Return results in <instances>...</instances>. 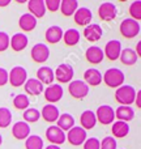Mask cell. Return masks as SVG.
Instances as JSON below:
<instances>
[{"instance_id":"1","label":"cell","mask_w":141,"mask_h":149,"mask_svg":"<svg viewBox=\"0 0 141 149\" xmlns=\"http://www.w3.org/2000/svg\"><path fill=\"white\" fill-rule=\"evenodd\" d=\"M136 98V90L131 85H122L115 92L116 102L120 103V106H129L135 102Z\"/></svg>"},{"instance_id":"2","label":"cell","mask_w":141,"mask_h":149,"mask_svg":"<svg viewBox=\"0 0 141 149\" xmlns=\"http://www.w3.org/2000/svg\"><path fill=\"white\" fill-rule=\"evenodd\" d=\"M124 79L126 77H124L123 71H120L119 68H110L102 76V80L105 81V84L110 88H115V89L124 85Z\"/></svg>"},{"instance_id":"3","label":"cell","mask_w":141,"mask_h":149,"mask_svg":"<svg viewBox=\"0 0 141 149\" xmlns=\"http://www.w3.org/2000/svg\"><path fill=\"white\" fill-rule=\"evenodd\" d=\"M119 29H120V34L127 39L135 38L140 34V24L132 18H124L120 22Z\"/></svg>"},{"instance_id":"4","label":"cell","mask_w":141,"mask_h":149,"mask_svg":"<svg viewBox=\"0 0 141 149\" xmlns=\"http://www.w3.org/2000/svg\"><path fill=\"white\" fill-rule=\"evenodd\" d=\"M94 114L97 122H99L101 124H105V126L114 123L115 120V110L108 105H101Z\"/></svg>"},{"instance_id":"5","label":"cell","mask_w":141,"mask_h":149,"mask_svg":"<svg viewBox=\"0 0 141 149\" xmlns=\"http://www.w3.org/2000/svg\"><path fill=\"white\" fill-rule=\"evenodd\" d=\"M26 80H28V73L24 67L17 65V67H13L10 72H8V81L15 88H18L22 84H25Z\"/></svg>"},{"instance_id":"6","label":"cell","mask_w":141,"mask_h":149,"mask_svg":"<svg viewBox=\"0 0 141 149\" xmlns=\"http://www.w3.org/2000/svg\"><path fill=\"white\" fill-rule=\"evenodd\" d=\"M68 92L76 100H82L89 93V86L85 84L82 80H73L68 85Z\"/></svg>"},{"instance_id":"7","label":"cell","mask_w":141,"mask_h":149,"mask_svg":"<svg viewBox=\"0 0 141 149\" xmlns=\"http://www.w3.org/2000/svg\"><path fill=\"white\" fill-rule=\"evenodd\" d=\"M54 77L60 84L71 82L72 79H73V67L71 64H67V63H63V64L58 65L56 71L54 73Z\"/></svg>"},{"instance_id":"8","label":"cell","mask_w":141,"mask_h":149,"mask_svg":"<svg viewBox=\"0 0 141 149\" xmlns=\"http://www.w3.org/2000/svg\"><path fill=\"white\" fill-rule=\"evenodd\" d=\"M86 136H88L86 131L78 126H74L73 128H71L69 131H68V134L65 135V137H67V140L69 141V144L74 145V147L84 144L85 140H86Z\"/></svg>"},{"instance_id":"9","label":"cell","mask_w":141,"mask_h":149,"mask_svg":"<svg viewBox=\"0 0 141 149\" xmlns=\"http://www.w3.org/2000/svg\"><path fill=\"white\" fill-rule=\"evenodd\" d=\"M46 139L51 143V145H58L59 147L67 140V137H65V132H63L59 127L51 126L46 130Z\"/></svg>"},{"instance_id":"10","label":"cell","mask_w":141,"mask_h":149,"mask_svg":"<svg viewBox=\"0 0 141 149\" xmlns=\"http://www.w3.org/2000/svg\"><path fill=\"white\" fill-rule=\"evenodd\" d=\"M63 93L64 90L60 84H51L44 89V100L50 103H56L62 100Z\"/></svg>"},{"instance_id":"11","label":"cell","mask_w":141,"mask_h":149,"mask_svg":"<svg viewBox=\"0 0 141 149\" xmlns=\"http://www.w3.org/2000/svg\"><path fill=\"white\" fill-rule=\"evenodd\" d=\"M116 15H118V9H116L115 4L110 1L102 3L98 8V16L103 21H113L116 17Z\"/></svg>"},{"instance_id":"12","label":"cell","mask_w":141,"mask_h":149,"mask_svg":"<svg viewBox=\"0 0 141 149\" xmlns=\"http://www.w3.org/2000/svg\"><path fill=\"white\" fill-rule=\"evenodd\" d=\"M122 52V43L118 39H111L106 43L105 51H103V55H106L108 60H118L119 56H120Z\"/></svg>"},{"instance_id":"13","label":"cell","mask_w":141,"mask_h":149,"mask_svg":"<svg viewBox=\"0 0 141 149\" xmlns=\"http://www.w3.org/2000/svg\"><path fill=\"white\" fill-rule=\"evenodd\" d=\"M31 59L35 63H44L50 56V50L44 43H37L30 51Z\"/></svg>"},{"instance_id":"14","label":"cell","mask_w":141,"mask_h":149,"mask_svg":"<svg viewBox=\"0 0 141 149\" xmlns=\"http://www.w3.org/2000/svg\"><path fill=\"white\" fill-rule=\"evenodd\" d=\"M92 10L86 7H81V8H77V10L74 12V22L77 24L78 26H88L90 25L92 22Z\"/></svg>"},{"instance_id":"15","label":"cell","mask_w":141,"mask_h":149,"mask_svg":"<svg viewBox=\"0 0 141 149\" xmlns=\"http://www.w3.org/2000/svg\"><path fill=\"white\" fill-rule=\"evenodd\" d=\"M12 135L17 140H26L30 136V126L25 122H16L12 127Z\"/></svg>"},{"instance_id":"16","label":"cell","mask_w":141,"mask_h":149,"mask_svg":"<svg viewBox=\"0 0 141 149\" xmlns=\"http://www.w3.org/2000/svg\"><path fill=\"white\" fill-rule=\"evenodd\" d=\"M102 28L98 24H90V25L85 26L84 30V37L85 39H88L89 42H97L102 38Z\"/></svg>"},{"instance_id":"17","label":"cell","mask_w":141,"mask_h":149,"mask_svg":"<svg viewBox=\"0 0 141 149\" xmlns=\"http://www.w3.org/2000/svg\"><path fill=\"white\" fill-rule=\"evenodd\" d=\"M85 58H86V60L90 64H99V63H102L105 55H103V50L101 49V47L90 46L89 49L85 51Z\"/></svg>"},{"instance_id":"18","label":"cell","mask_w":141,"mask_h":149,"mask_svg":"<svg viewBox=\"0 0 141 149\" xmlns=\"http://www.w3.org/2000/svg\"><path fill=\"white\" fill-rule=\"evenodd\" d=\"M28 43H29V39L24 33L13 34L12 38H10V41H9V46L12 47V50L16 51V52L25 50L26 46H28Z\"/></svg>"},{"instance_id":"19","label":"cell","mask_w":141,"mask_h":149,"mask_svg":"<svg viewBox=\"0 0 141 149\" xmlns=\"http://www.w3.org/2000/svg\"><path fill=\"white\" fill-rule=\"evenodd\" d=\"M28 9L29 13L35 18H41L46 15V7H44L43 0H29Z\"/></svg>"},{"instance_id":"20","label":"cell","mask_w":141,"mask_h":149,"mask_svg":"<svg viewBox=\"0 0 141 149\" xmlns=\"http://www.w3.org/2000/svg\"><path fill=\"white\" fill-rule=\"evenodd\" d=\"M39 113H41V116L43 118V120L49 122V123L56 122L58 118H59V115H60L59 109H58L55 105H44L43 109H42Z\"/></svg>"},{"instance_id":"21","label":"cell","mask_w":141,"mask_h":149,"mask_svg":"<svg viewBox=\"0 0 141 149\" xmlns=\"http://www.w3.org/2000/svg\"><path fill=\"white\" fill-rule=\"evenodd\" d=\"M84 80L85 84L89 86V85H93V86H97L102 82V73L99 72L95 68H89V70L85 71L84 73Z\"/></svg>"},{"instance_id":"22","label":"cell","mask_w":141,"mask_h":149,"mask_svg":"<svg viewBox=\"0 0 141 149\" xmlns=\"http://www.w3.org/2000/svg\"><path fill=\"white\" fill-rule=\"evenodd\" d=\"M44 38H46V41L49 42V43H52V45L58 43V42H60L63 38V29L56 25L50 26L46 30V33H44Z\"/></svg>"},{"instance_id":"23","label":"cell","mask_w":141,"mask_h":149,"mask_svg":"<svg viewBox=\"0 0 141 149\" xmlns=\"http://www.w3.org/2000/svg\"><path fill=\"white\" fill-rule=\"evenodd\" d=\"M80 123H81V128H84L85 131L86 130H92L95 126V123H97V118H95L94 111L85 110L81 114V116H80Z\"/></svg>"},{"instance_id":"24","label":"cell","mask_w":141,"mask_h":149,"mask_svg":"<svg viewBox=\"0 0 141 149\" xmlns=\"http://www.w3.org/2000/svg\"><path fill=\"white\" fill-rule=\"evenodd\" d=\"M24 89L30 95H38L43 92V84L39 82L37 79H28L24 84Z\"/></svg>"},{"instance_id":"25","label":"cell","mask_w":141,"mask_h":149,"mask_svg":"<svg viewBox=\"0 0 141 149\" xmlns=\"http://www.w3.org/2000/svg\"><path fill=\"white\" fill-rule=\"evenodd\" d=\"M54 71L51 70L50 67H41L38 68L37 71V80L42 84H46V85H51L54 82Z\"/></svg>"},{"instance_id":"26","label":"cell","mask_w":141,"mask_h":149,"mask_svg":"<svg viewBox=\"0 0 141 149\" xmlns=\"http://www.w3.org/2000/svg\"><path fill=\"white\" fill-rule=\"evenodd\" d=\"M18 26L21 28V30L24 31H31L35 29L37 26V18L34 16H31L30 13H25L20 17L18 20Z\"/></svg>"},{"instance_id":"27","label":"cell","mask_w":141,"mask_h":149,"mask_svg":"<svg viewBox=\"0 0 141 149\" xmlns=\"http://www.w3.org/2000/svg\"><path fill=\"white\" fill-rule=\"evenodd\" d=\"M115 118H118L120 122L128 123L135 118V111L131 106H119L115 111Z\"/></svg>"},{"instance_id":"28","label":"cell","mask_w":141,"mask_h":149,"mask_svg":"<svg viewBox=\"0 0 141 149\" xmlns=\"http://www.w3.org/2000/svg\"><path fill=\"white\" fill-rule=\"evenodd\" d=\"M111 132L115 137L118 139H122V137H126L129 132V126L128 123L126 122H120V120H116L113 123V127H111Z\"/></svg>"},{"instance_id":"29","label":"cell","mask_w":141,"mask_h":149,"mask_svg":"<svg viewBox=\"0 0 141 149\" xmlns=\"http://www.w3.org/2000/svg\"><path fill=\"white\" fill-rule=\"evenodd\" d=\"M56 123H58L56 127H59V128L62 130L63 132L69 131L71 128H73V127H74V118L71 115V114L65 113V114H62V115H59Z\"/></svg>"},{"instance_id":"30","label":"cell","mask_w":141,"mask_h":149,"mask_svg":"<svg viewBox=\"0 0 141 149\" xmlns=\"http://www.w3.org/2000/svg\"><path fill=\"white\" fill-rule=\"evenodd\" d=\"M77 8H78V1H77V0H63V1H60L59 9L62 10L63 16L69 17V16L74 15Z\"/></svg>"},{"instance_id":"31","label":"cell","mask_w":141,"mask_h":149,"mask_svg":"<svg viewBox=\"0 0 141 149\" xmlns=\"http://www.w3.org/2000/svg\"><path fill=\"white\" fill-rule=\"evenodd\" d=\"M62 39H64V43L67 45V46H76V45L80 42V33L77 29L71 28L63 33Z\"/></svg>"},{"instance_id":"32","label":"cell","mask_w":141,"mask_h":149,"mask_svg":"<svg viewBox=\"0 0 141 149\" xmlns=\"http://www.w3.org/2000/svg\"><path fill=\"white\" fill-rule=\"evenodd\" d=\"M119 59L126 65H133L137 62V55L132 49H124V50H122Z\"/></svg>"},{"instance_id":"33","label":"cell","mask_w":141,"mask_h":149,"mask_svg":"<svg viewBox=\"0 0 141 149\" xmlns=\"http://www.w3.org/2000/svg\"><path fill=\"white\" fill-rule=\"evenodd\" d=\"M26 149H43V140L38 135H30L25 140Z\"/></svg>"},{"instance_id":"34","label":"cell","mask_w":141,"mask_h":149,"mask_svg":"<svg viewBox=\"0 0 141 149\" xmlns=\"http://www.w3.org/2000/svg\"><path fill=\"white\" fill-rule=\"evenodd\" d=\"M29 105H30V101L26 94H17L13 98V106L17 110H26L29 109Z\"/></svg>"},{"instance_id":"35","label":"cell","mask_w":141,"mask_h":149,"mask_svg":"<svg viewBox=\"0 0 141 149\" xmlns=\"http://www.w3.org/2000/svg\"><path fill=\"white\" fill-rule=\"evenodd\" d=\"M39 118H41V113L37 109L29 107L24 113V122L25 123H35V122L39 120Z\"/></svg>"},{"instance_id":"36","label":"cell","mask_w":141,"mask_h":149,"mask_svg":"<svg viewBox=\"0 0 141 149\" xmlns=\"http://www.w3.org/2000/svg\"><path fill=\"white\" fill-rule=\"evenodd\" d=\"M12 123V113L7 107H0V128H7Z\"/></svg>"},{"instance_id":"37","label":"cell","mask_w":141,"mask_h":149,"mask_svg":"<svg viewBox=\"0 0 141 149\" xmlns=\"http://www.w3.org/2000/svg\"><path fill=\"white\" fill-rule=\"evenodd\" d=\"M129 15H131L132 20L137 21V22L141 20V1L140 0H136V1H133L129 5Z\"/></svg>"},{"instance_id":"38","label":"cell","mask_w":141,"mask_h":149,"mask_svg":"<svg viewBox=\"0 0 141 149\" xmlns=\"http://www.w3.org/2000/svg\"><path fill=\"white\" fill-rule=\"evenodd\" d=\"M116 140L113 136H106L105 139L101 141L99 149H116Z\"/></svg>"},{"instance_id":"39","label":"cell","mask_w":141,"mask_h":149,"mask_svg":"<svg viewBox=\"0 0 141 149\" xmlns=\"http://www.w3.org/2000/svg\"><path fill=\"white\" fill-rule=\"evenodd\" d=\"M9 41H10V37L5 31H0V52L5 51L9 47Z\"/></svg>"},{"instance_id":"40","label":"cell","mask_w":141,"mask_h":149,"mask_svg":"<svg viewBox=\"0 0 141 149\" xmlns=\"http://www.w3.org/2000/svg\"><path fill=\"white\" fill-rule=\"evenodd\" d=\"M99 147H101V141L97 137H89L84 143V149H99Z\"/></svg>"},{"instance_id":"41","label":"cell","mask_w":141,"mask_h":149,"mask_svg":"<svg viewBox=\"0 0 141 149\" xmlns=\"http://www.w3.org/2000/svg\"><path fill=\"white\" fill-rule=\"evenodd\" d=\"M44 7H46V10H50V12H56L60 8V0H46L44 1Z\"/></svg>"},{"instance_id":"42","label":"cell","mask_w":141,"mask_h":149,"mask_svg":"<svg viewBox=\"0 0 141 149\" xmlns=\"http://www.w3.org/2000/svg\"><path fill=\"white\" fill-rule=\"evenodd\" d=\"M8 82V71L5 68H0V86Z\"/></svg>"},{"instance_id":"43","label":"cell","mask_w":141,"mask_h":149,"mask_svg":"<svg viewBox=\"0 0 141 149\" xmlns=\"http://www.w3.org/2000/svg\"><path fill=\"white\" fill-rule=\"evenodd\" d=\"M135 102H136L137 107H141V90H139V92L136 93V98H135Z\"/></svg>"},{"instance_id":"44","label":"cell","mask_w":141,"mask_h":149,"mask_svg":"<svg viewBox=\"0 0 141 149\" xmlns=\"http://www.w3.org/2000/svg\"><path fill=\"white\" fill-rule=\"evenodd\" d=\"M136 55H137V58H140L141 56V42H139L137 43V46H136Z\"/></svg>"},{"instance_id":"45","label":"cell","mask_w":141,"mask_h":149,"mask_svg":"<svg viewBox=\"0 0 141 149\" xmlns=\"http://www.w3.org/2000/svg\"><path fill=\"white\" fill-rule=\"evenodd\" d=\"M10 4V0H0V7H8Z\"/></svg>"},{"instance_id":"46","label":"cell","mask_w":141,"mask_h":149,"mask_svg":"<svg viewBox=\"0 0 141 149\" xmlns=\"http://www.w3.org/2000/svg\"><path fill=\"white\" fill-rule=\"evenodd\" d=\"M44 149H62V148L58 147V145H49V147H46Z\"/></svg>"},{"instance_id":"47","label":"cell","mask_w":141,"mask_h":149,"mask_svg":"<svg viewBox=\"0 0 141 149\" xmlns=\"http://www.w3.org/2000/svg\"><path fill=\"white\" fill-rule=\"evenodd\" d=\"M1 143H3V136L0 135V145H1Z\"/></svg>"}]
</instances>
